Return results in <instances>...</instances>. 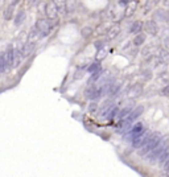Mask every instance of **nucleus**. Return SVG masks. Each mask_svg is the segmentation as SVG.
Returning a JSON list of instances; mask_svg holds the SVG:
<instances>
[{
    "mask_svg": "<svg viewBox=\"0 0 169 177\" xmlns=\"http://www.w3.org/2000/svg\"><path fill=\"white\" fill-rule=\"evenodd\" d=\"M168 141H169V136H164V138H161V140L157 143V145L155 147L152 151H149L148 153L145 155V159H147V161H151V163H153V161H156L159 156L164 152V149L167 148V145H168Z\"/></svg>",
    "mask_w": 169,
    "mask_h": 177,
    "instance_id": "1",
    "label": "nucleus"
},
{
    "mask_svg": "<svg viewBox=\"0 0 169 177\" xmlns=\"http://www.w3.org/2000/svg\"><path fill=\"white\" fill-rule=\"evenodd\" d=\"M160 140H161V134H160V132H152V135L149 136L148 141H147L143 147L140 148L139 155H140V156H145V155L148 153L149 151H152V149L156 147Z\"/></svg>",
    "mask_w": 169,
    "mask_h": 177,
    "instance_id": "2",
    "label": "nucleus"
},
{
    "mask_svg": "<svg viewBox=\"0 0 169 177\" xmlns=\"http://www.w3.org/2000/svg\"><path fill=\"white\" fill-rule=\"evenodd\" d=\"M36 28L37 30L41 34V37H45L50 33V29H52V25L49 24L48 20H44V19H38L37 23H36Z\"/></svg>",
    "mask_w": 169,
    "mask_h": 177,
    "instance_id": "3",
    "label": "nucleus"
},
{
    "mask_svg": "<svg viewBox=\"0 0 169 177\" xmlns=\"http://www.w3.org/2000/svg\"><path fill=\"white\" fill-rule=\"evenodd\" d=\"M45 13H46L48 19H50V20L57 19V16H58V10H57L56 4L53 2H49L45 4Z\"/></svg>",
    "mask_w": 169,
    "mask_h": 177,
    "instance_id": "4",
    "label": "nucleus"
},
{
    "mask_svg": "<svg viewBox=\"0 0 169 177\" xmlns=\"http://www.w3.org/2000/svg\"><path fill=\"white\" fill-rule=\"evenodd\" d=\"M131 127H132V123L128 119H119L116 124V131L119 134H124V132H130Z\"/></svg>",
    "mask_w": 169,
    "mask_h": 177,
    "instance_id": "5",
    "label": "nucleus"
},
{
    "mask_svg": "<svg viewBox=\"0 0 169 177\" xmlns=\"http://www.w3.org/2000/svg\"><path fill=\"white\" fill-rule=\"evenodd\" d=\"M144 29H145L147 33L151 34V36H156L157 32H159V26H157V24H156V21H155V20H148V21H145Z\"/></svg>",
    "mask_w": 169,
    "mask_h": 177,
    "instance_id": "6",
    "label": "nucleus"
},
{
    "mask_svg": "<svg viewBox=\"0 0 169 177\" xmlns=\"http://www.w3.org/2000/svg\"><path fill=\"white\" fill-rule=\"evenodd\" d=\"M34 46H36V42H30V41H28V42H25L24 45L20 48V49H21V56H23V58H25V57H28V56L30 54V53L33 52Z\"/></svg>",
    "mask_w": 169,
    "mask_h": 177,
    "instance_id": "7",
    "label": "nucleus"
},
{
    "mask_svg": "<svg viewBox=\"0 0 169 177\" xmlns=\"http://www.w3.org/2000/svg\"><path fill=\"white\" fill-rule=\"evenodd\" d=\"M11 69V65L7 60V53L4 52L0 54V73H6Z\"/></svg>",
    "mask_w": 169,
    "mask_h": 177,
    "instance_id": "8",
    "label": "nucleus"
},
{
    "mask_svg": "<svg viewBox=\"0 0 169 177\" xmlns=\"http://www.w3.org/2000/svg\"><path fill=\"white\" fill-rule=\"evenodd\" d=\"M143 112H144V106H141V104H140V106H137V107H136L135 110H132L131 114L128 115V118H127V119H128V120H130V122L132 123V122H135L136 119L139 118V116H140V115L143 114Z\"/></svg>",
    "mask_w": 169,
    "mask_h": 177,
    "instance_id": "9",
    "label": "nucleus"
},
{
    "mask_svg": "<svg viewBox=\"0 0 169 177\" xmlns=\"http://www.w3.org/2000/svg\"><path fill=\"white\" fill-rule=\"evenodd\" d=\"M21 60H23V56H21V49L20 48H13V62H12V68H17L20 65Z\"/></svg>",
    "mask_w": 169,
    "mask_h": 177,
    "instance_id": "10",
    "label": "nucleus"
},
{
    "mask_svg": "<svg viewBox=\"0 0 169 177\" xmlns=\"http://www.w3.org/2000/svg\"><path fill=\"white\" fill-rule=\"evenodd\" d=\"M144 130H145V127H144L143 123H141V122H137L135 126H132V127H131L130 134H128V135H136V134H139V132L144 131Z\"/></svg>",
    "mask_w": 169,
    "mask_h": 177,
    "instance_id": "11",
    "label": "nucleus"
},
{
    "mask_svg": "<svg viewBox=\"0 0 169 177\" xmlns=\"http://www.w3.org/2000/svg\"><path fill=\"white\" fill-rule=\"evenodd\" d=\"M25 17H26V13H25V11H19L16 13V17H15V25L16 26H19V25H21L24 23V20H25Z\"/></svg>",
    "mask_w": 169,
    "mask_h": 177,
    "instance_id": "12",
    "label": "nucleus"
},
{
    "mask_svg": "<svg viewBox=\"0 0 169 177\" xmlns=\"http://www.w3.org/2000/svg\"><path fill=\"white\" fill-rule=\"evenodd\" d=\"M40 32L37 30V28L34 26V28H32L30 29V32H29V36H28V41H30V42H36L37 40H38V37H41V34H38Z\"/></svg>",
    "mask_w": 169,
    "mask_h": 177,
    "instance_id": "13",
    "label": "nucleus"
},
{
    "mask_svg": "<svg viewBox=\"0 0 169 177\" xmlns=\"http://www.w3.org/2000/svg\"><path fill=\"white\" fill-rule=\"evenodd\" d=\"M145 38H147V36L144 33H137L135 36V38H133V45H135V46L143 45V44L145 42Z\"/></svg>",
    "mask_w": 169,
    "mask_h": 177,
    "instance_id": "14",
    "label": "nucleus"
},
{
    "mask_svg": "<svg viewBox=\"0 0 169 177\" xmlns=\"http://www.w3.org/2000/svg\"><path fill=\"white\" fill-rule=\"evenodd\" d=\"M132 106H135V103H132L131 106H126V107H124L122 111L118 114V119H124L127 115H130L131 111H132Z\"/></svg>",
    "mask_w": 169,
    "mask_h": 177,
    "instance_id": "15",
    "label": "nucleus"
},
{
    "mask_svg": "<svg viewBox=\"0 0 169 177\" xmlns=\"http://www.w3.org/2000/svg\"><path fill=\"white\" fill-rule=\"evenodd\" d=\"M119 32H120V28H119V25H114L112 28H111L108 32H107V38H110V40H112V38H115L119 34Z\"/></svg>",
    "mask_w": 169,
    "mask_h": 177,
    "instance_id": "16",
    "label": "nucleus"
},
{
    "mask_svg": "<svg viewBox=\"0 0 169 177\" xmlns=\"http://www.w3.org/2000/svg\"><path fill=\"white\" fill-rule=\"evenodd\" d=\"M167 160H169V145H167V148L164 149V152L160 155L159 159H157V161H159V164H164Z\"/></svg>",
    "mask_w": 169,
    "mask_h": 177,
    "instance_id": "17",
    "label": "nucleus"
},
{
    "mask_svg": "<svg viewBox=\"0 0 169 177\" xmlns=\"http://www.w3.org/2000/svg\"><path fill=\"white\" fill-rule=\"evenodd\" d=\"M136 10V2L135 0H132L131 3L127 4V8H126V16H131L133 15V12Z\"/></svg>",
    "mask_w": 169,
    "mask_h": 177,
    "instance_id": "18",
    "label": "nucleus"
},
{
    "mask_svg": "<svg viewBox=\"0 0 169 177\" xmlns=\"http://www.w3.org/2000/svg\"><path fill=\"white\" fill-rule=\"evenodd\" d=\"M143 23H141V21H135V23H133V25H132V28H131V33H135V34H137L140 32L141 29H143Z\"/></svg>",
    "mask_w": 169,
    "mask_h": 177,
    "instance_id": "19",
    "label": "nucleus"
},
{
    "mask_svg": "<svg viewBox=\"0 0 169 177\" xmlns=\"http://www.w3.org/2000/svg\"><path fill=\"white\" fill-rule=\"evenodd\" d=\"M156 12H157L156 13V17H159V20H161V21L169 20V13L168 12H165L164 10H157Z\"/></svg>",
    "mask_w": 169,
    "mask_h": 177,
    "instance_id": "20",
    "label": "nucleus"
},
{
    "mask_svg": "<svg viewBox=\"0 0 169 177\" xmlns=\"http://www.w3.org/2000/svg\"><path fill=\"white\" fill-rule=\"evenodd\" d=\"M13 13H15V6H11L7 8L6 12H4V19L6 20H11L12 19V16H13Z\"/></svg>",
    "mask_w": 169,
    "mask_h": 177,
    "instance_id": "21",
    "label": "nucleus"
},
{
    "mask_svg": "<svg viewBox=\"0 0 169 177\" xmlns=\"http://www.w3.org/2000/svg\"><path fill=\"white\" fill-rule=\"evenodd\" d=\"M53 3L56 4L58 12H64L66 10V2H65V0H53Z\"/></svg>",
    "mask_w": 169,
    "mask_h": 177,
    "instance_id": "22",
    "label": "nucleus"
},
{
    "mask_svg": "<svg viewBox=\"0 0 169 177\" xmlns=\"http://www.w3.org/2000/svg\"><path fill=\"white\" fill-rule=\"evenodd\" d=\"M118 114H119V107L118 106H112V108L110 110V112L107 114V119H114L115 116H118Z\"/></svg>",
    "mask_w": 169,
    "mask_h": 177,
    "instance_id": "23",
    "label": "nucleus"
},
{
    "mask_svg": "<svg viewBox=\"0 0 169 177\" xmlns=\"http://www.w3.org/2000/svg\"><path fill=\"white\" fill-rule=\"evenodd\" d=\"M81 34L83 37H90L92 34V28H90V26H84V28L81 29Z\"/></svg>",
    "mask_w": 169,
    "mask_h": 177,
    "instance_id": "24",
    "label": "nucleus"
},
{
    "mask_svg": "<svg viewBox=\"0 0 169 177\" xmlns=\"http://www.w3.org/2000/svg\"><path fill=\"white\" fill-rule=\"evenodd\" d=\"M88 70V73H94L96 72V70H100V64H99V61H96V62L94 64H91V66L87 69Z\"/></svg>",
    "mask_w": 169,
    "mask_h": 177,
    "instance_id": "25",
    "label": "nucleus"
},
{
    "mask_svg": "<svg viewBox=\"0 0 169 177\" xmlns=\"http://www.w3.org/2000/svg\"><path fill=\"white\" fill-rule=\"evenodd\" d=\"M103 42H104L103 40H98V41H95V42H94V46H95V49H96V50H100L102 48H103V45H104Z\"/></svg>",
    "mask_w": 169,
    "mask_h": 177,
    "instance_id": "26",
    "label": "nucleus"
},
{
    "mask_svg": "<svg viewBox=\"0 0 169 177\" xmlns=\"http://www.w3.org/2000/svg\"><path fill=\"white\" fill-rule=\"evenodd\" d=\"M143 74H144V78L145 79H152V72H151L149 69H145L144 72H143Z\"/></svg>",
    "mask_w": 169,
    "mask_h": 177,
    "instance_id": "27",
    "label": "nucleus"
},
{
    "mask_svg": "<svg viewBox=\"0 0 169 177\" xmlns=\"http://www.w3.org/2000/svg\"><path fill=\"white\" fill-rule=\"evenodd\" d=\"M96 108H98V104H96V102H95V100H92L91 103H90V106H88V110H90L91 112H94V111H96Z\"/></svg>",
    "mask_w": 169,
    "mask_h": 177,
    "instance_id": "28",
    "label": "nucleus"
},
{
    "mask_svg": "<svg viewBox=\"0 0 169 177\" xmlns=\"http://www.w3.org/2000/svg\"><path fill=\"white\" fill-rule=\"evenodd\" d=\"M141 90H143V88H141V86H139V87L135 86V87H133V90H132V95H133V96L139 95L140 92H141Z\"/></svg>",
    "mask_w": 169,
    "mask_h": 177,
    "instance_id": "29",
    "label": "nucleus"
},
{
    "mask_svg": "<svg viewBox=\"0 0 169 177\" xmlns=\"http://www.w3.org/2000/svg\"><path fill=\"white\" fill-rule=\"evenodd\" d=\"M161 92H163V95H165V96H169V85L168 86H165L161 90Z\"/></svg>",
    "mask_w": 169,
    "mask_h": 177,
    "instance_id": "30",
    "label": "nucleus"
},
{
    "mask_svg": "<svg viewBox=\"0 0 169 177\" xmlns=\"http://www.w3.org/2000/svg\"><path fill=\"white\" fill-rule=\"evenodd\" d=\"M164 171H165L167 175H169V160H167L164 163Z\"/></svg>",
    "mask_w": 169,
    "mask_h": 177,
    "instance_id": "31",
    "label": "nucleus"
},
{
    "mask_svg": "<svg viewBox=\"0 0 169 177\" xmlns=\"http://www.w3.org/2000/svg\"><path fill=\"white\" fill-rule=\"evenodd\" d=\"M103 57H104V52L100 49V50H99V53H98V57H96V60L99 61V60H102V58H103Z\"/></svg>",
    "mask_w": 169,
    "mask_h": 177,
    "instance_id": "32",
    "label": "nucleus"
},
{
    "mask_svg": "<svg viewBox=\"0 0 169 177\" xmlns=\"http://www.w3.org/2000/svg\"><path fill=\"white\" fill-rule=\"evenodd\" d=\"M82 74H83V72H77L74 74V79H79V78H82Z\"/></svg>",
    "mask_w": 169,
    "mask_h": 177,
    "instance_id": "33",
    "label": "nucleus"
},
{
    "mask_svg": "<svg viewBox=\"0 0 169 177\" xmlns=\"http://www.w3.org/2000/svg\"><path fill=\"white\" fill-rule=\"evenodd\" d=\"M17 3H19V0H12V6H16Z\"/></svg>",
    "mask_w": 169,
    "mask_h": 177,
    "instance_id": "34",
    "label": "nucleus"
},
{
    "mask_svg": "<svg viewBox=\"0 0 169 177\" xmlns=\"http://www.w3.org/2000/svg\"><path fill=\"white\" fill-rule=\"evenodd\" d=\"M37 3V0H30V4H36Z\"/></svg>",
    "mask_w": 169,
    "mask_h": 177,
    "instance_id": "35",
    "label": "nucleus"
},
{
    "mask_svg": "<svg viewBox=\"0 0 169 177\" xmlns=\"http://www.w3.org/2000/svg\"><path fill=\"white\" fill-rule=\"evenodd\" d=\"M164 3H165V6H169V0H164Z\"/></svg>",
    "mask_w": 169,
    "mask_h": 177,
    "instance_id": "36",
    "label": "nucleus"
},
{
    "mask_svg": "<svg viewBox=\"0 0 169 177\" xmlns=\"http://www.w3.org/2000/svg\"><path fill=\"white\" fill-rule=\"evenodd\" d=\"M160 2V0H155V3H159Z\"/></svg>",
    "mask_w": 169,
    "mask_h": 177,
    "instance_id": "37",
    "label": "nucleus"
}]
</instances>
